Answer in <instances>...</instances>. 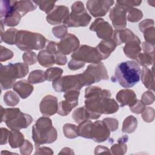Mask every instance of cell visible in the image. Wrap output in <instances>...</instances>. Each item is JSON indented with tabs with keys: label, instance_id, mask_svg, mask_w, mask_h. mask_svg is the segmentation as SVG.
Returning <instances> with one entry per match:
<instances>
[{
	"label": "cell",
	"instance_id": "6da1fadb",
	"mask_svg": "<svg viewBox=\"0 0 155 155\" xmlns=\"http://www.w3.org/2000/svg\"><path fill=\"white\" fill-rule=\"evenodd\" d=\"M142 71L139 65L132 61L122 62L116 67L114 81H117L124 88H130L140 79Z\"/></svg>",
	"mask_w": 155,
	"mask_h": 155
},
{
	"label": "cell",
	"instance_id": "7a4b0ae2",
	"mask_svg": "<svg viewBox=\"0 0 155 155\" xmlns=\"http://www.w3.org/2000/svg\"><path fill=\"white\" fill-rule=\"evenodd\" d=\"M72 12L70 15V19L67 18L65 21L73 20V23L70 27L76 26H85L90 21V16L87 13L83 4L78 1L72 5Z\"/></svg>",
	"mask_w": 155,
	"mask_h": 155
},
{
	"label": "cell",
	"instance_id": "3957f363",
	"mask_svg": "<svg viewBox=\"0 0 155 155\" xmlns=\"http://www.w3.org/2000/svg\"><path fill=\"white\" fill-rule=\"evenodd\" d=\"M114 2L113 1H88L87 2V7L93 16H101L107 13Z\"/></svg>",
	"mask_w": 155,
	"mask_h": 155
},
{
	"label": "cell",
	"instance_id": "277c9868",
	"mask_svg": "<svg viewBox=\"0 0 155 155\" xmlns=\"http://www.w3.org/2000/svg\"><path fill=\"white\" fill-rule=\"evenodd\" d=\"M68 14V8L65 6H56L54 11L49 14L47 19L50 24L60 23L62 18H64Z\"/></svg>",
	"mask_w": 155,
	"mask_h": 155
},
{
	"label": "cell",
	"instance_id": "5b68a950",
	"mask_svg": "<svg viewBox=\"0 0 155 155\" xmlns=\"http://www.w3.org/2000/svg\"><path fill=\"white\" fill-rule=\"evenodd\" d=\"M34 2L38 5H39L40 8L42 10L45 11V12L48 13L49 12L53 6L55 4V1H34Z\"/></svg>",
	"mask_w": 155,
	"mask_h": 155
},
{
	"label": "cell",
	"instance_id": "8992f818",
	"mask_svg": "<svg viewBox=\"0 0 155 155\" xmlns=\"http://www.w3.org/2000/svg\"><path fill=\"white\" fill-rule=\"evenodd\" d=\"M84 74H87L88 75V78H87V85H88V84H91V82H90V78H91V76H93V79H94V81L96 82V81H97V77H96V74H89V73H87V72H84ZM91 82H92V84H93V81H92V80H91Z\"/></svg>",
	"mask_w": 155,
	"mask_h": 155
}]
</instances>
